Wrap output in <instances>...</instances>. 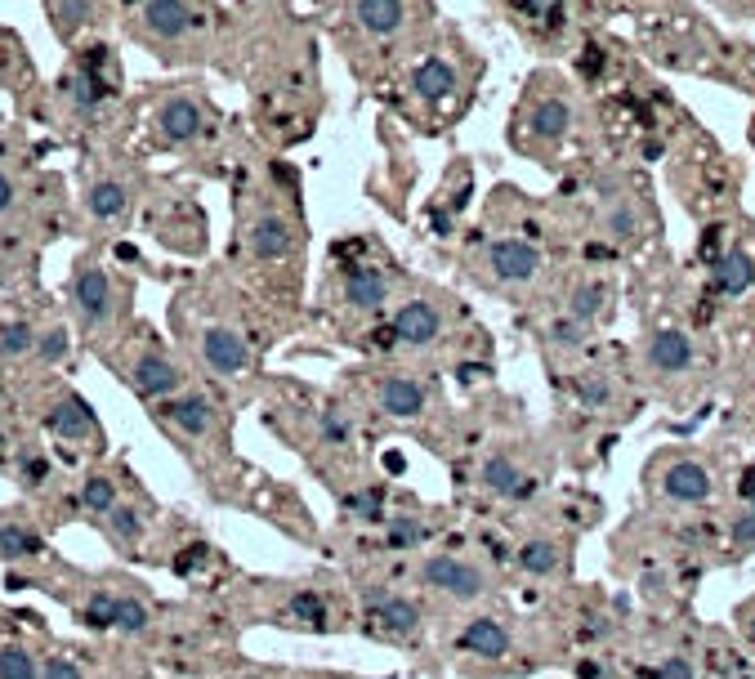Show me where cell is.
I'll use <instances>...</instances> for the list:
<instances>
[{
    "label": "cell",
    "instance_id": "obj_1",
    "mask_svg": "<svg viewBox=\"0 0 755 679\" xmlns=\"http://www.w3.org/2000/svg\"><path fill=\"white\" fill-rule=\"evenodd\" d=\"M572 121H577V112H572V99H563V94L554 90H541L537 99H528V108H523V148H554V143H563L572 135Z\"/></svg>",
    "mask_w": 755,
    "mask_h": 679
},
{
    "label": "cell",
    "instance_id": "obj_2",
    "mask_svg": "<svg viewBox=\"0 0 755 679\" xmlns=\"http://www.w3.org/2000/svg\"><path fill=\"white\" fill-rule=\"evenodd\" d=\"M420 581H425L429 590H443V595H452V599H479L483 590H487L483 568L456 559V554H434V559H425V563H420Z\"/></svg>",
    "mask_w": 755,
    "mask_h": 679
},
{
    "label": "cell",
    "instance_id": "obj_3",
    "mask_svg": "<svg viewBox=\"0 0 755 679\" xmlns=\"http://www.w3.org/2000/svg\"><path fill=\"white\" fill-rule=\"evenodd\" d=\"M487 269H492L496 282L523 286V282H532V277L546 269V260H541V251H537L532 242H519V237H501V242L487 246Z\"/></svg>",
    "mask_w": 755,
    "mask_h": 679
},
{
    "label": "cell",
    "instance_id": "obj_4",
    "mask_svg": "<svg viewBox=\"0 0 755 679\" xmlns=\"http://www.w3.org/2000/svg\"><path fill=\"white\" fill-rule=\"evenodd\" d=\"M202 358L215 376H242L246 362H251V349L237 336L233 327H206L202 331Z\"/></svg>",
    "mask_w": 755,
    "mask_h": 679
},
{
    "label": "cell",
    "instance_id": "obj_5",
    "mask_svg": "<svg viewBox=\"0 0 755 679\" xmlns=\"http://www.w3.org/2000/svg\"><path fill=\"white\" fill-rule=\"evenodd\" d=\"M394 336L398 344H416V349H425V344H434L443 336V313H438V304L429 300H407L403 309L394 313Z\"/></svg>",
    "mask_w": 755,
    "mask_h": 679
},
{
    "label": "cell",
    "instance_id": "obj_6",
    "mask_svg": "<svg viewBox=\"0 0 755 679\" xmlns=\"http://www.w3.org/2000/svg\"><path fill=\"white\" fill-rule=\"evenodd\" d=\"M389 300V277L376 264H353L344 269V304L358 313H376Z\"/></svg>",
    "mask_w": 755,
    "mask_h": 679
},
{
    "label": "cell",
    "instance_id": "obj_7",
    "mask_svg": "<svg viewBox=\"0 0 755 679\" xmlns=\"http://www.w3.org/2000/svg\"><path fill=\"white\" fill-rule=\"evenodd\" d=\"M246 246H251L255 260H286L295 246V233L277 210H264V215L251 219V233H246Z\"/></svg>",
    "mask_w": 755,
    "mask_h": 679
},
{
    "label": "cell",
    "instance_id": "obj_8",
    "mask_svg": "<svg viewBox=\"0 0 755 679\" xmlns=\"http://www.w3.org/2000/svg\"><path fill=\"white\" fill-rule=\"evenodd\" d=\"M644 358L657 376H684V371L693 367V340L675 327L657 331V336H648V344H644Z\"/></svg>",
    "mask_w": 755,
    "mask_h": 679
},
{
    "label": "cell",
    "instance_id": "obj_9",
    "mask_svg": "<svg viewBox=\"0 0 755 679\" xmlns=\"http://www.w3.org/2000/svg\"><path fill=\"white\" fill-rule=\"evenodd\" d=\"M72 295H76V309H81L85 322L108 318V309H112V286H108V277H103L99 264H76Z\"/></svg>",
    "mask_w": 755,
    "mask_h": 679
},
{
    "label": "cell",
    "instance_id": "obj_10",
    "mask_svg": "<svg viewBox=\"0 0 755 679\" xmlns=\"http://www.w3.org/2000/svg\"><path fill=\"white\" fill-rule=\"evenodd\" d=\"M353 23L367 36H376V41H389V36L403 32L407 5L403 0H353Z\"/></svg>",
    "mask_w": 755,
    "mask_h": 679
},
{
    "label": "cell",
    "instance_id": "obj_11",
    "mask_svg": "<svg viewBox=\"0 0 755 679\" xmlns=\"http://www.w3.org/2000/svg\"><path fill=\"white\" fill-rule=\"evenodd\" d=\"M202 126H206L202 108H197L193 99H184V94H179V99H166L157 112V130L166 143H193L197 135H202Z\"/></svg>",
    "mask_w": 755,
    "mask_h": 679
},
{
    "label": "cell",
    "instance_id": "obj_12",
    "mask_svg": "<svg viewBox=\"0 0 755 679\" xmlns=\"http://www.w3.org/2000/svg\"><path fill=\"white\" fill-rule=\"evenodd\" d=\"M376 403L394 420H416L420 411H425V389H420V380H412V376H385L376 389Z\"/></svg>",
    "mask_w": 755,
    "mask_h": 679
},
{
    "label": "cell",
    "instance_id": "obj_13",
    "mask_svg": "<svg viewBox=\"0 0 755 679\" xmlns=\"http://www.w3.org/2000/svg\"><path fill=\"white\" fill-rule=\"evenodd\" d=\"M711 470H706L702 461H675L666 465V478H662V492L671 496V501H684V505H697L711 496Z\"/></svg>",
    "mask_w": 755,
    "mask_h": 679
},
{
    "label": "cell",
    "instance_id": "obj_14",
    "mask_svg": "<svg viewBox=\"0 0 755 679\" xmlns=\"http://www.w3.org/2000/svg\"><path fill=\"white\" fill-rule=\"evenodd\" d=\"M143 23H148V32L157 36V41H179V36L193 32L197 14L184 0H148V5H143Z\"/></svg>",
    "mask_w": 755,
    "mask_h": 679
},
{
    "label": "cell",
    "instance_id": "obj_15",
    "mask_svg": "<svg viewBox=\"0 0 755 679\" xmlns=\"http://www.w3.org/2000/svg\"><path fill=\"white\" fill-rule=\"evenodd\" d=\"M711 282H715V291L720 295H747L755 286V260H751L747 246H733V251L715 264Z\"/></svg>",
    "mask_w": 755,
    "mask_h": 679
},
{
    "label": "cell",
    "instance_id": "obj_16",
    "mask_svg": "<svg viewBox=\"0 0 755 679\" xmlns=\"http://www.w3.org/2000/svg\"><path fill=\"white\" fill-rule=\"evenodd\" d=\"M179 385H184V376H179V371L170 367L166 358H157V353L139 358V367H135V389H139L143 398H170Z\"/></svg>",
    "mask_w": 755,
    "mask_h": 679
},
{
    "label": "cell",
    "instance_id": "obj_17",
    "mask_svg": "<svg viewBox=\"0 0 755 679\" xmlns=\"http://www.w3.org/2000/svg\"><path fill=\"white\" fill-rule=\"evenodd\" d=\"M461 648L465 653H479V657H505L510 653V630L501 626V621H492V617H479V621H470L465 626V635H461Z\"/></svg>",
    "mask_w": 755,
    "mask_h": 679
},
{
    "label": "cell",
    "instance_id": "obj_18",
    "mask_svg": "<svg viewBox=\"0 0 755 679\" xmlns=\"http://www.w3.org/2000/svg\"><path fill=\"white\" fill-rule=\"evenodd\" d=\"M412 90L420 94V99H429V103L447 99V94L456 90V68L443 59V54H434V59H425V63H420V68L412 72Z\"/></svg>",
    "mask_w": 755,
    "mask_h": 679
},
{
    "label": "cell",
    "instance_id": "obj_19",
    "mask_svg": "<svg viewBox=\"0 0 755 679\" xmlns=\"http://www.w3.org/2000/svg\"><path fill=\"white\" fill-rule=\"evenodd\" d=\"M161 416H166L170 425H179L184 434H193V438H202L206 429L215 425V407H210L202 394H188V398H179V403H166L161 407Z\"/></svg>",
    "mask_w": 755,
    "mask_h": 679
},
{
    "label": "cell",
    "instance_id": "obj_20",
    "mask_svg": "<svg viewBox=\"0 0 755 679\" xmlns=\"http://www.w3.org/2000/svg\"><path fill=\"white\" fill-rule=\"evenodd\" d=\"M608 300H613V291H608L604 282H581L577 291L568 295V318H577L581 327H590V322L608 318Z\"/></svg>",
    "mask_w": 755,
    "mask_h": 679
},
{
    "label": "cell",
    "instance_id": "obj_21",
    "mask_svg": "<svg viewBox=\"0 0 755 679\" xmlns=\"http://www.w3.org/2000/svg\"><path fill=\"white\" fill-rule=\"evenodd\" d=\"M572 389H577V398H581V407L586 411H608L617 403L613 376H604V371H581V376L572 380Z\"/></svg>",
    "mask_w": 755,
    "mask_h": 679
},
{
    "label": "cell",
    "instance_id": "obj_22",
    "mask_svg": "<svg viewBox=\"0 0 755 679\" xmlns=\"http://www.w3.org/2000/svg\"><path fill=\"white\" fill-rule=\"evenodd\" d=\"M371 612H376L380 626L398 630V635H412V630L420 626V608L412 604V599H394V595H385Z\"/></svg>",
    "mask_w": 755,
    "mask_h": 679
},
{
    "label": "cell",
    "instance_id": "obj_23",
    "mask_svg": "<svg viewBox=\"0 0 755 679\" xmlns=\"http://www.w3.org/2000/svg\"><path fill=\"white\" fill-rule=\"evenodd\" d=\"M45 425H50L54 434H63V438H85V429L94 425V416H90V407H85L81 398H68L63 407L50 411V420H45Z\"/></svg>",
    "mask_w": 755,
    "mask_h": 679
},
{
    "label": "cell",
    "instance_id": "obj_24",
    "mask_svg": "<svg viewBox=\"0 0 755 679\" xmlns=\"http://www.w3.org/2000/svg\"><path fill=\"white\" fill-rule=\"evenodd\" d=\"M599 228H604L608 242H630V237L639 233V215H635V206L621 202V197H613V202H608V210L599 215Z\"/></svg>",
    "mask_w": 755,
    "mask_h": 679
},
{
    "label": "cell",
    "instance_id": "obj_25",
    "mask_svg": "<svg viewBox=\"0 0 755 679\" xmlns=\"http://www.w3.org/2000/svg\"><path fill=\"white\" fill-rule=\"evenodd\" d=\"M519 483H523V474H519V465H514L510 456H492V461L483 465V487H487V492L510 496V501H514Z\"/></svg>",
    "mask_w": 755,
    "mask_h": 679
},
{
    "label": "cell",
    "instance_id": "obj_26",
    "mask_svg": "<svg viewBox=\"0 0 755 679\" xmlns=\"http://www.w3.org/2000/svg\"><path fill=\"white\" fill-rule=\"evenodd\" d=\"M85 206H90V215H94V219H117L121 210H126V188L112 184V179H103V184H94V188H90Z\"/></svg>",
    "mask_w": 755,
    "mask_h": 679
},
{
    "label": "cell",
    "instance_id": "obj_27",
    "mask_svg": "<svg viewBox=\"0 0 755 679\" xmlns=\"http://www.w3.org/2000/svg\"><path fill=\"white\" fill-rule=\"evenodd\" d=\"M519 568L532 572V577H546V572L559 568V545H550V541H528V545H519Z\"/></svg>",
    "mask_w": 755,
    "mask_h": 679
},
{
    "label": "cell",
    "instance_id": "obj_28",
    "mask_svg": "<svg viewBox=\"0 0 755 679\" xmlns=\"http://www.w3.org/2000/svg\"><path fill=\"white\" fill-rule=\"evenodd\" d=\"M85 626L90 630H108V626H117V595H94L90 604H85Z\"/></svg>",
    "mask_w": 755,
    "mask_h": 679
},
{
    "label": "cell",
    "instance_id": "obj_29",
    "mask_svg": "<svg viewBox=\"0 0 755 679\" xmlns=\"http://www.w3.org/2000/svg\"><path fill=\"white\" fill-rule=\"evenodd\" d=\"M81 505H85V510L108 514L112 505H117V487H112L108 478H90V483L81 487Z\"/></svg>",
    "mask_w": 755,
    "mask_h": 679
},
{
    "label": "cell",
    "instance_id": "obj_30",
    "mask_svg": "<svg viewBox=\"0 0 755 679\" xmlns=\"http://www.w3.org/2000/svg\"><path fill=\"white\" fill-rule=\"evenodd\" d=\"M0 554H9V559H23V554H36V537L27 528H0Z\"/></svg>",
    "mask_w": 755,
    "mask_h": 679
},
{
    "label": "cell",
    "instance_id": "obj_31",
    "mask_svg": "<svg viewBox=\"0 0 755 679\" xmlns=\"http://www.w3.org/2000/svg\"><path fill=\"white\" fill-rule=\"evenodd\" d=\"M0 679H36V662L23 648H5L0 653Z\"/></svg>",
    "mask_w": 755,
    "mask_h": 679
},
{
    "label": "cell",
    "instance_id": "obj_32",
    "mask_svg": "<svg viewBox=\"0 0 755 679\" xmlns=\"http://www.w3.org/2000/svg\"><path fill=\"white\" fill-rule=\"evenodd\" d=\"M291 612H295V617H304L309 626H322V621H327V604H322V595H313V590L291 595Z\"/></svg>",
    "mask_w": 755,
    "mask_h": 679
},
{
    "label": "cell",
    "instance_id": "obj_33",
    "mask_svg": "<svg viewBox=\"0 0 755 679\" xmlns=\"http://www.w3.org/2000/svg\"><path fill=\"white\" fill-rule=\"evenodd\" d=\"M117 626L130 630V635H139V630L148 626V608H143L139 599H117Z\"/></svg>",
    "mask_w": 755,
    "mask_h": 679
},
{
    "label": "cell",
    "instance_id": "obj_34",
    "mask_svg": "<svg viewBox=\"0 0 755 679\" xmlns=\"http://www.w3.org/2000/svg\"><path fill=\"white\" fill-rule=\"evenodd\" d=\"M108 519H112V532H117L121 541H139L143 523H139V514H135V510H126V505H112Z\"/></svg>",
    "mask_w": 755,
    "mask_h": 679
},
{
    "label": "cell",
    "instance_id": "obj_35",
    "mask_svg": "<svg viewBox=\"0 0 755 679\" xmlns=\"http://www.w3.org/2000/svg\"><path fill=\"white\" fill-rule=\"evenodd\" d=\"M32 327H23V322H14V327H0V353H27L32 349Z\"/></svg>",
    "mask_w": 755,
    "mask_h": 679
},
{
    "label": "cell",
    "instance_id": "obj_36",
    "mask_svg": "<svg viewBox=\"0 0 755 679\" xmlns=\"http://www.w3.org/2000/svg\"><path fill=\"white\" fill-rule=\"evenodd\" d=\"M733 545L738 550H755V501H747V514L733 523Z\"/></svg>",
    "mask_w": 755,
    "mask_h": 679
},
{
    "label": "cell",
    "instance_id": "obj_37",
    "mask_svg": "<svg viewBox=\"0 0 755 679\" xmlns=\"http://www.w3.org/2000/svg\"><path fill=\"white\" fill-rule=\"evenodd\" d=\"M318 429H322V438H327V443H349V425H344L340 420V411H322V420H318Z\"/></svg>",
    "mask_w": 755,
    "mask_h": 679
},
{
    "label": "cell",
    "instance_id": "obj_38",
    "mask_svg": "<svg viewBox=\"0 0 755 679\" xmlns=\"http://www.w3.org/2000/svg\"><path fill=\"white\" fill-rule=\"evenodd\" d=\"M85 18V0H59V27L63 36H72V27Z\"/></svg>",
    "mask_w": 755,
    "mask_h": 679
},
{
    "label": "cell",
    "instance_id": "obj_39",
    "mask_svg": "<svg viewBox=\"0 0 755 679\" xmlns=\"http://www.w3.org/2000/svg\"><path fill=\"white\" fill-rule=\"evenodd\" d=\"M63 353H68V336H63V331H50V336H41V358H45V362H59Z\"/></svg>",
    "mask_w": 755,
    "mask_h": 679
},
{
    "label": "cell",
    "instance_id": "obj_40",
    "mask_svg": "<svg viewBox=\"0 0 755 679\" xmlns=\"http://www.w3.org/2000/svg\"><path fill=\"white\" fill-rule=\"evenodd\" d=\"M420 537H425V532H420L412 519H394V532H389V541H394V545H412Z\"/></svg>",
    "mask_w": 755,
    "mask_h": 679
},
{
    "label": "cell",
    "instance_id": "obj_41",
    "mask_svg": "<svg viewBox=\"0 0 755 679\" xmlns=\"http://www.w3.org/2000/svg\"><path fill=\"white\" fill-rule=\"evenodd\" d=\"M662 679H693V666H688L684 657H671V662L662 666Z\"/></svg>",
    "mask_w": 755,
    "mask_h": 679
},
{
    "label": "cell",
    "instance_id": "obj_42",
    "mask_svg": "<svg viewBox=\"0 0 755 679\" xmlns=\"http://www.w3.org/2000/svg\"><path fill=\"white\" fill-rule=\"evenodd\" d=\"M45 679H81L72 662H45Z\"/></svg>",
    "mask_w": 755,
    "mask_h": 679
},
{
    "label": "cell",
    "instance_id": "obj_43",
    "mask_svg": "<svg viewBox=\"0 0 755 679\" xmlns=\"http://www.w3.org/2000/svg\"><path fill=\"white\" fill-rule=\"evenodd\" d=\"M738 496H742V501H755V465H751V470H742V483H738Z\"/></svg>",
    "mask_w": 755,
    "mask_h": 679
},
{
    "label": "cell",
    "instance_id": "obj_44",
    "mask_svg": "<svg viewBox=\"0 0 755 679\" xmlns=\"http://www.w3.org/2000/svg\"><path fill=\"white\" fill-rule=\"evenodd\" d=\"M9 206H14V184L0 175V210H9Z\"/></svg>",
    "mask_w": 755,
    "mask_h": 679
},
{
    "label": "cell",
    "instance_id": "obj_45",
    "mask_svg": "<svg viewBox=\"0 0 755 679\" xmlns=\"http://www.w3.org/2000/svg\"><path fill=\"white\" fill-rule=\"evenodd\" d=\"M747 635H751V644H755V617L747 621Z\"/></svg>",
    "mask_w": 755,
    "mask_h": 679
},
{
    "label": "cell",
    "instance_id": "obj_46",
    "mask_svg": "<svg viewBox=\"0 0 755 679\" xmlns=\"http://www.w3.org/2000/svg\"><path fill=\"white\" fill-rule=\"evenodd\" d=\"M251 679H255V675H251Z\"/></svg>",
    "mask_w": 755,
    "mask_h": 679
}]
</instances>
